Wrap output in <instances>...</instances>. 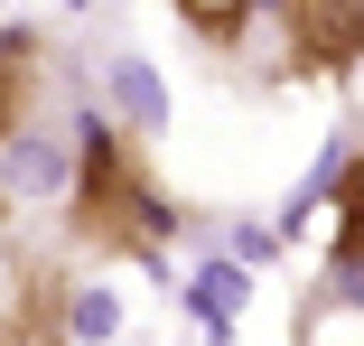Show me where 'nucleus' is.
Wrapping results in <instances>:
<instances>
[{"label":"nucleus","mask_w":364,"mask_h":346,"mask_svg":"<svg viewBox=\"0 0 364 346\" xmlns=\"http://www.w3.org/2000/svg\"><path fill=\"white\" fill-rule=\"evenodd\" d=\"M65 309H75V290H65L56 262H28L10 300H0V346H65Z\"/></svg>","instance_id":"3"},{"label":"nucleus","mask_w":364,"mask_h":346,"mask_svg":"<svg viewBox=\"0 0 364 346\" xmlns=\"http://www.w3.org/2000/svg\"><path fill=\"white\" fill-rule=\"evenodd\" d=\"M38 94H47L38 38H0V141H19V122L38 112Z\"/></svg>","instance_id":"4"},{"label":"nucleus","mask_w":364,"mask_h":346,"mask_svg":"<svg viewBox=\"0 0 364 346\" xmlns=\"http://www.w3.org/2000/svg\"><path fill=\"white\" fill-rule=\"evenodd\" d=\"M280 38L309 75H355L364 65V0H280Z\"/></svg>","instance_id":"2"},{"label":"nucleus","mask_w":364,"mask_h":346,"mask_svg":"<svg viewBox=\"0 0 364 346\" xmlns=\"http://www.w3.org/2000/svg\"><path fill=\"white\" fill-rule=\"evenodd\" d=\"M0 225H10V196H0Z\"/></svg>","instance_id":"7"},{"label":"nucleus","mask_w":364,"mask_h":346,"mask_svg":"<svg viewBox=\"0 0 364 346\" xmlns=\"http://www.w3.org/2000/svg\"><path fill=\"white\" fill-rule=\"evenodd\" d=\"M336 271H364V150L336 169Z\"/></svg>","instance_id":"5"},{"label":"nucleus","mask_w":364,"mask_h":346,"mask_svg":"<svg viewBox=\"0 0 364 346\" xmlns=\"http://www.w3.org/2000/svg\"><path fill=\"white\" fill-rule=\"evenodd\" d=\"M65 225H75V243H85V253H103V262H150V253H168L178 206H168V187H159L150 150H140L122 122H94V131H85Z\"/></svg>","instance_id":"1"},{"label":"nucleus","mask_w":364,"mask_h":346,"mask_svg":"<svg viewBox=\"0 0 364 346\" xmlns=\"http://www.w3.org/2000/svg\"><path fill=\"white\" fill-rule=\"evenodd\" d=\"M168 10H178L205 47H243V28H252V10H262V0H168Z\"/></svg>","instance_id":"6"}]
</instances>
